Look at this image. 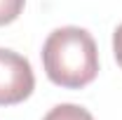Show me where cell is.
<instances>
[{
	"instance_id": "cell-4",
	"label": "cell",
	"mask_w": 122,
	"mask_h": 120,
	"mask_svg": "<svg viewBox=\"0 0 122 120\" xmlns=\"http://www.w3.org/2000/svg\"><path fill=\"white\" fill-rule=\"evenodd\" d=\"M24 2L26 0H0V26L12 24L24 12Z\"/></svg>"
},
{
	"instance_id": "cell-2",
	"label": "cell",
	"mask_w": 122,
	"mask_h": 120,
	"mask_svg": "<svg viewBox=\"0 0 122 120\" xmlns=\"http://www.w3.org/2000/svg\"><path fill=\"white\" fill-rule=\"evenodd\" d=\"M35 87V75L28 59L0 47V106H14L28 99Z\"/></svg>"
},
{
	"instance_id": "cell-1",
	"label": "cell",
	"mask_w": 122,
	"mask_h": 120,
	"mask_svg": "<svg viewBox=\"0 0 122 120\" xmlns=\"http://www.w3.org/2000/svg\"><path fill=\"white\" fill-rule=\"evenodd\" d=\"M42 66L47 78L59 87H87L99 73V52L92 33L77 26L52 31L42 47Z\"/></svg>"
},
{
	"instance_id": "cell-3",
	"label": "cell",
	"mask_w": 122,
	"mask_h": 120,
	"mask_svg": "<svg viewBox=\"0 0 122 120\" xmlns=\"http://www.w3.org/2000/svg\"><path fill=\"white\" fill-rule=\"evenodd\" d=\"M42 120H94L89 111H85L82 106L75 104H59L54 106Z\"/></svg>"
},
{
	"instance_id": "cell-5",
	"label": "cell",
	"mask_w": 122,
	"mask_h": 120,
	"mask_svg": "<svg viewBox=\"0 0 122 120\" xmlns=\"http://www.w3.org/2000/svg\"><path fill=\"white\" fill-rule=\"evenodd\" d=\"M113 52H115L117 64L122 66V24L115 28V33H113Z\"/></svg>"
}]
</instances>
